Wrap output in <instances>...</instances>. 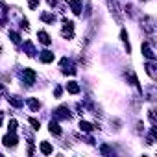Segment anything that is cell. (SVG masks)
Here are the masks:
<instances>
[{
	"mask_svg": "<svg viewBox=\"0 0 157 157\" xmlns=\"http://www.w3.org/2000/svg\"><path fill=\"white\" fill-rule=\"evenodd\" d=\"M43 20H45V22H54V20H56V17H54V15H48V13H45V15H43Z\"/></svg>",
	"mask_w": 157,
	"mask_h": 157,
	"instance_id": "5bb4252c",
	"label": "cell"
},
{
	"mask_svg": "<svg viewBox=\"0 0 157 157\" xmlns=\"http://www.w3.org/2000/svg\"><path fill=\"white\" fill-rule=\"evenodd\" d=\"M68 4H70V7H72V11H74L76 15L81 11V4L78 2V0H68Z\"/></svg>",
	"mask_w": 157,
	"mask_h": 157,
	"instance_id": "8992f818",
	"label": "cell"
},
{
	"mask_svg": "<svg viewBox=\"0 0 157 157\" xmlns=\"http://www.w3.org/2000/svg\"><path fill=\"white\" fill-rule=\"evenodd\" d=\"M2 120H4V115L0 113V126H2Z\"/></svg>",
	"mask_w": 157,
	"mask_h": 157,
	"instance_id": "7402d4cb",
	"label": "cell"
},
{
	"mask_svg": "<svg viewBox=\"0 0 157 157\" xmlns=\"http://www.w3.org/2000/svg\"><path fill=\"white\" fill-rule=\"evenodd\" d=\"M22 80H24V83L31 85V83L35 81V72L31 70V68H24V72H22Z\"/></svg>",
	"mask_w": 157,
	"mask_h": 157,
	"instance_id": "6da1fadb",
	"label": "cell"
},
{
	"mask_svg": "<svg viewBox=\"0 0 157 157\" xmlns=\"http://www.w3.org/2000/svg\"><path fill=\"white\" fill-rule=\"evenodd\" d=\"M80 129H81V131H87V133H89V131H92V126H91L89 122H83V120H81V122H80Z\"/></svg>",
	"mask_w": 157,
	"mask_h": 157,
	"instance_id": "7c38bea8",
	"label": "cell"
},
{
	"mask_svg": "<svg viewBox=\"0 0 157 157\" xmlns=\"http://www.w3.org/2000/svg\"><path fill=\"white\" fill-rule=\"evenodd\" d=\"M4 144L7 146V148H9V146H11V148H13V146L17 144V137H15L13 133H9V135H6V137H4Z\"/></svg>",
	"mask_w": 157,
	"mask_h": 157,
	"instance_id": "3957f363",
	"label": "cell"
},
{
	"mask_svg": "<svg viewBox=\"0 0 157 157\" xmlns=\"http://www.w3.org/2000/svg\"><path fill=\"white\" fill-rule=\"evenodd\" d=\"M56 117L57 118H70V113H68L67 107H57L56 109Z\"/></svg>",
	"mask_w": 157,
	"mask_h": 157,
	"instance_id": "7a4b0ae2",
	"label": "cell"
},
{
	"mask_svg": "<svg viewBox=\"0 0 157 157\" xmlns=\"http://www.w3.org/2000/svg\"><path fill=\"white\" fill-rule=\"evenodd\" d=\"M46 2H48L50 6H56V4H57V0H46Z\"/></svg>",
	"mask_w": 157,
	"mask_h": 157,
	"instance_id": "44dd1931",
	"label": "cell"
},
{
	"mask_svg": "<svg viewBox=\"0 0 157 157\" xmlns=\"http://www.w3.org/2000/svg\"><path fill=\"white\" fill-rule=\"evenodd\" d=\"M50 133H54V135H61V129H59V124L52 120L50 122Z\"/></svg>",
	"mask_w": 157,
	"mask_h": 157,
	"instance_id": "9c48e42d",
	"label": "cell"
},
{
	"mask_svg": "<svg viewBox=\"0 0 157 157\" xmlns=\"http://www.w3.org/2000/svg\"><path fill=\"white\" fill-rule=\"evenodd\" d=\"M24 46H26V50H28V56H33V54H35V50H33V46H31V43H26Z\"/></svg>",
	"mask_w": 157,
	"mask_h": 157,
	"instance_id": "9a60e30c",
	"label": "cell"
},
{
	"mask_svg": "<svg viewBox=\"0 0 157 157\" xmlns=\"http://www.w3.org/2000/svg\"><path fill=\"white\" fill-rule=\"evenodd\" d=\"M41 152H43L45 155H50L52 153V146L48 142H41Z\"/></svg>",
	"mask_w": 157,
	"mask_h": 157,
	"instance_id": "30bf717a",
	"label": "cell"
},
{
	"mask_svg": "<svg viewBox=\"0 0 157 157\" xmlns=\"http://www.w3.org/2000/svg\"><path fill=\"white\" fill-rule=\"evenodd\" d=\"M142 52H144V56L148 57V59H153V52L150 50V45L148 43H142Z\"/></svg>",
	"mask_w": 157,
	"mask_h": 157,
	"instance_id": "52a82bcc",
	"label": "cell"
},
{
	"mask_svg": "<svg viewBox=\"0 0 157 157\" xmlns=\"http://www.w3.org/2000/svg\"><path fill=\"white\" fill-rule=\"evenodd\" d=\"M39 41H41V43H43V45H50V37H48V33H46V31H39Z\"/></svg>",
	"mask_w": 157,
	"mask_h": 157,
	"instance_id": "ba28073f",
	"label": "cell"
},
{
	"mask_svg": "<svg viewBox=\"0 0 157 157\" xmlns=\"http://www.w3.org/2000/svg\"><path fill=\"white\" fill-rule=\"evenodd\" d=\"M9 37H11V41H13V43H19V41H20V37L15 33V31H11V33H9Z\"/></svg>",
	"mask_w": 157,
	"mask_h": 157,
	"instance_id": "d6986e66",
	"label": "cell"
},
{
	"mask_svg": "<svg viewBox=\"0 0 157 157\" xmlns=\"http://www.w3.org/2000/svg\"><path fill=\"white\" fill-rule=\"evenodd\" d=\"M28 6H30V9H35V7L39 6V0H30Z\"/></svg>",
	"mask_w": 157,
	"mask_h": 157,
	"instance_id": "ac0fdd59",
	"label": "cell"
},
{
	"mask_svg": "<svg viewBox=\"0 0 157 157\" xmlns=\"http://www.w3.org/2000/svg\"><path fill=\"white\" fill-rule=\"evenodd\" d=\"M15 129H17V120H11L9 122V133H15Z\"/></svg>",
	"mask_w": 157,
	"mask_h": 157,
	"instance_id": "e0dca14e",
	"label": "cell"
},
{
	"mask_svg": "<svg viewBox=\"0 0 157 157\" xmlns=\"http://www.w3.org/2000/svg\"><path fill=\"white\" fill-rule=\"evenodd\" d=\"M28 106L31 107V109H33V111H37L39 109V106H41V103L35 100V98H28Z\"/></svg>",
	"mask_w": 157,
	"mask_h": 157,
	"instance_id": "8fae6325",
	"label": "cell"
},
{
	"mask_svg": "<svg viewBox=\"0 0 157 157\" xmlns=\"http://www.w3.org/2000/svg\"><path fill=\"white\" fill-rule=\"evenodd\" d=\"M41 61H43V63H50V61H54V54H52V52H48V50L41 52Z\"/></svg>",
	"mask_w": 157,
	"mask_h": 157,
	"instance_id": "277c9868",
	"label": "cell"
},
{
	"mask_svg": "<svg viewBox=\"0 0 157 157\" xmlns=\"http://www.w3.org/2000/svg\"><path fill=\"white\" fill-rule=\"evenodd\" d=\"M7 100H9V103H11L13 107H20V106H22V103H24L22 100H19V98H7Z\"/></svg>",
	"mask_w": 157,
	"mask_h": 157,
	"instance_id": "4fadbf2b",
	"label": "cell"
},
{
	"mask_svg": "<svg viewBox=\"0 0 157 157\" xmlns=\"http://www.w3.org/2000/svg\"><path fill=\"white\" fill-rule=\"evenodd\" d=\"M67 91L72 92V94H78L80 92V85H78L76 81H70V83H67Z\"/></svg>",
	"mask_w": 157,
	"mask_h": 157,
	"instance_id": "5b68a950",
	"label": "cell"
},
{
	"mask_svg": "<svg viewBox=\"0 0 157 157\" xmlns=\"http://www.w3.org/2000/svg\"><path fill=\"white\" fill-rule=\"evenodd\" d=\"M120 37H122V41H128V33H126V30H122V33H120Z\"/></svg>",
	"mask_w": 157,
	"mask_h": 157,
	"instance_id": "ffe728a7",
	"label": "cell"
},
{
	"mask_svg": "<svg viewBox=\"0 0 157 157\" xmlns=\"http://www.w3.org/2000/svg\"><path fill=\"white\" fill-rule=\"evenodd\" d=\"M30 124L33 126V129H39V128H41V124H39V120H37V118H30Z\"/></svg>",
	"mask_w": 157,
	"mask_h": 157,
	"instance_id": "2e32d148",
	"label": "cell"
}]
</instances>
